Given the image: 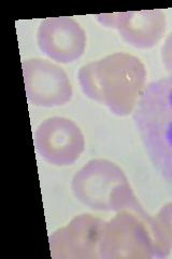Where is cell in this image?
Returning a JSON list of instances; mask_svg holds the SVG:
<instances>
[{
  "label": "cell",
  "mask_w": 172,
  "mask_h": 259,
  "mask_svg": "<svg viewBox=\"0 0 172 259\" xmlns=\"http://www.w3.org/2000/svg\"><path fill=\"white\" fill-rule=\"evenodd\" d=\"M146 77L141 60L124 52L85 64L78 72L84 95L118 117H126L135 111L146 89Z\"/></svg>",
  "instance_id": "obj_1"
},
{
  "label": "cell",
  "mask_w": 172,
  "mask_h": 259,
  "mask_svg": "<svg viewBox=\"0 0 172 259\" xmlns=\"http://www.w3.org/2000/svg\"><path fill=\"white\" fill-rule=\"evenodd\" d=\"M133 118L153 166L172 186V77L146 85Z\"/></svg>",
  "instance_id": "obj_2"
},
{
  "label": "cell",
  "mask_w": 172,
  "mask_h": 259,
  "mask_svg": "<svg viewBox=\"0 0 172 259\" xmlns=\"http://www.w3.org/2000/svg\"><path fill=\"white\" fill-rule=\"evenodd\" d=\"M171 248L143 207L120 210L105 223L100 259L166 258Z\"/></svg>",
  "instance_id": "obj_3"
},
{
  "label": "cell",
  "mask_w": 172,
  "mask_h": 259,
  "mask_svg": "<svg viewBox=\"0 0 172 259\" xmlns=\"http://www.w3.org/2000/svg\"><path fill=\"white\" fill-rule=\"evenodd\" d=\"M75 198L97 212H120L142 205L124 171L106 159H93L82 166L71 182Z\"/></svg>",
  "instance_id": "obj_4"
},
{
  "label": "cell",
  "mask_w": 172,
  "mask_h": 259,
  "mask_svg": "<svg viewBox=\"0 0 172 259\" xmlns=\"http://www.w3.org/2000/svg\"><path fill=\"white\" fill-rule=\"evenodd\" d=\"M35 146L40 157L55 166H69L85 149V137L78 124L65 117L43 120L35 132Z\"/></svg>",
  "instance_id": "obj_5"
},
{
  "label": "cell",
  "mask_w": 172,
  "mask_h": 259,
  "mask_svg": "<svg viewBox=\"0 0 172 259\" xmlns=\"http://www.w3.org/2000/svg\"><path fill=\"white\" fill-rule=\"evenodd\" d=\"M22 68L27 99L32 105L53 108L71 101V81L59 65L43 59H29L22 63Z\"/></svg>",
  "instance_id": "obj_6"
},
{
  "label": "cell",
  "mask_w": 172,
  "mask_h": 259,
  "mask_svg": "<svg viewBox=\"0 0 172 259\" xmlns=\"http://www.w3.org/2000/svg\"><path fill=\"white\" fill-rule=\"evenodd\" d=\"M105 223L91 214L76 216L54 231L50 241L53 259H100V244Z\"/></svg>",
  "instance_id": "obj_7"
},
{
  "label": "cell",
  "mask_w": 172,
  "mask_h": 259,
  "mask_svg": "<svg viewBox=\"0 0 172 259\" xmlns=\"http://www.w3.org/2000/svg\"><path fill=\"white\" fill-rule=\"evenodd\" d=\"M86 32L80 24L68 16H56L41 21L37 44L48 59L61 64L75 63L84 54Z\"/></svg>",
  "instance_id": "obj_8"
},
{
  "label": "cell",
  "mask_w": 172,
  "mask_h": 259,
  "mask_svg": "<svg viewBox=\"0 0 172 259\" xmlns=\"http://www.w3.org/2000/svg\"><path fill=\"white\" fill-rule=\"evenodd\" d=\"M96 20L117 29L126 44L142 50L156 46L167 29L166 14L159 9L98 14Z\"/></svg>",
  "instance_id": "obj_9"
},
{
  "label": "cell",
  "mask_w": 172,
  "mask_h": 259,
  "mask_svg": "<svg viewBox=\"0 0 172 259\" xmlns=\"http://www.w3.org/2000/svg\"><path fill=\"white\" fill-rule=\"evenodd\" d=\"M154 218L163 239L172 249V201L163 205Z\"/></svg>",
  "instance_id": "obj_10"
},
{
  "label": "cell",
  "mask_w": 172,
  "mask_h": 259,
  "mask_svg": "<svg viewBox=\"0 0 172 259\" xmlns=\"http://www.w3.org/2000/svg\"><path fill=\"white\" fill-rule=\"evenodd\" d=\"M160 56L162 65L165 66L170 77H172V32H170L165 39V42L161 47Z\"/></svg>",
  "instance_id": "obj_11"
}]
</instances>
